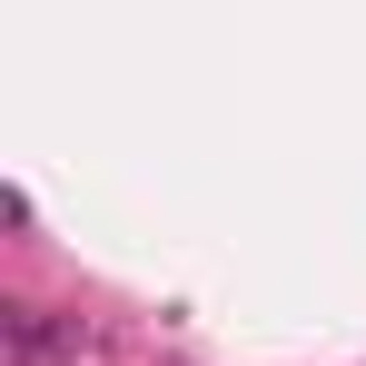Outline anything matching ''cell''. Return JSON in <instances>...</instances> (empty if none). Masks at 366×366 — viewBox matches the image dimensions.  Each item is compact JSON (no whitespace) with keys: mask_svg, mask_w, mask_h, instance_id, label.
Listing matches in <instances>:
<instances>
[{"mask_svg":"<svg viewBox=\"0 0 366 366\" xmlns=\"http://www.w3.org/2000/svg\"><path fill=\"white\" fill-rule=\"evenodd\" d=\"M10 347H20V366H40L50 347H60V327H50L40 307H10Z\"/></svg>","mask_w":366,"mask_h":366,"instance_id":"1","label":"cell"}]
</instances>
